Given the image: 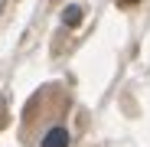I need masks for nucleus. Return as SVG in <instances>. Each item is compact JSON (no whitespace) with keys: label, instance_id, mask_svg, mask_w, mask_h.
<instances>
[{"label":"nucleus","instance_id":"obj_3","mask_svg":"<svg viewBox=\"0 0 150 147\" xmlns=\"http://www.w3.org/2000/svg\"><path fill=\"white\" fill-rule=\"evenodd\" d=\"M117 4H124V7H131V4H140V0H117Z\"/></svg>","mask_w":150,"mask_h":147},{"label":"nucleus","instance_id":"obj_2","mask_svg":"<svg viewBox=\"0 0 150 147\" xmlns=\"http://www.w3.org/2000/svg\"><path fill=\"white\" fill-rule=\"evenodd\" d=\"M62 20H65V26H79L82 23V7H65Z\"/></svg>","mask_w":150,"mask_h":147},{"label":"nucleus","instance_id":"obj_1","mask_svg":"<svg viewBox=\"0 0 150 147\" xmlns=\"http://www.w3.org/2000/svg\"><path fill=\"white\" fill-rule=\"evenodd\" d=\"M42 147H69V131L65 128H52L42 137Z\"/></svg>","mask_w":150,"mask_h":147}]
</instances>
